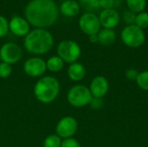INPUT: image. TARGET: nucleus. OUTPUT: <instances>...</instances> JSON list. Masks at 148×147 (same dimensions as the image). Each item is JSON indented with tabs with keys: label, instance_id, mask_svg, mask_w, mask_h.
I'll return each instance as SVG.
<instances>
[{
	"label": "nucleus",
	"instance_id": "nucleus-24",
	"mask_svg": "<svg viewBox=\"0 0 148 147\" xmlns=\"http://www.w3.org/2000/svg\"><path fill=\"white\" fill-rule=\"evenodd\" d=\"M9 32V21L0 15V38L3 37Z\"/></svg>",
	"mask_w": 148,
	"mask_h": 147
},
{
	"label": "nucleus",
	"instance_id": "nucleus-17",
	"mask_svg": "<svg viewBox=\"0 0 148 147\" xmlns=\"http://www.w3.org/2000/svg\"><path fill=\"white\" fill-rule=\"evenodd\" d=\"M64 63L65 62L58 55H53L46 61L47 70L52 73H58L63 68Z\"/></svg>",
	"mask_w": 148,
	"mask_h": 147
},
{
	"label": "nucleus",
	"instance_id": "nucleus-15",
	"mask_svg": "<svg viewBox=\"0 0 148 147\" xmlns=\"http://www.w3.org/2000/svg\"><path fill=\"white\" fill-rule=\"evenodd\" d=\"M67 74L71 81H80L83 80L86 75V68L82 63L76 62L72 64H69L67 70Z\"/></svg>",
	"mask_w": 148,
	"mask_h": 147
},
{
	"label": "nucleus",
	"instance_id": "nucleus-10",
	"mask_svg": "<svg viewBox=\"0 0 148 147\" xmlns=\"http://www.w3.org/2000/svg\"><path fill=\"white\" fill-rule=\"evenodd\" d=\"M23 68L24 73L31 78L41 77L47 71L46 62L43 59L36 56L26 60Z\"/></svg>",
	"mask_w": 148,
	"mask_h": 147
},
{
	"label": "nucleus",
	"instance_id": "nucleus-16",
	"mask_svg": "<svg viewBox=\"0 0 148 147\" xmlns=\"http://www.w3.org/2000/svg\"><path fill=\"white\" fill-rule=\"evenodd\" d=\"M97 36L98 42L105 46L111 45L116 39V34L114 30L111 29H102L99 31Z\"/></svg>",
	"mask_w": 148,
	"mask_h": 147
},
{
	"label": "nucleus",
	"instance_id": "nucleus-5",
	"mask_svg": "<svg viewBox=\"0 0 148 147\" xmlns=\"http://www.w3.org/2000/svg\"><path fill=\"white\" fill-rule=\"evenodd\" d=\"M57 55L66 63L76 62L82 54L80 45L73 40H63L57 45Z\"/></svg>",
	"mask_w": 148,
	"mask_h": 147
},
{
	"label": "nucleus",
	"instance_id": "nucleus-22",
	"mask_svg": "<svg viewBox=\"0 0 148 147\" xmlns=\"http://www.w3.org/2000/svg\"><path fill=\"white\" fill-rule=\"evenodd\" d=\"M138 86L144 91H148V70L140 72L136 79Z\"/></svg>",
	"mask_w": 148,
	"mask_h": 147
},
{
	"label": "nucleus",
	"instance_id": "nucleus-4",
	"mask_svg": "<svg viewBox=\"0 0 148 147\" xmlns=\"http://www.w3.org/2000/svg\"><path fill=\"white\" fill-rule=\"evenodd\" d=\"M92 98L89 88L82 84L73 86L67 93V101L74 107H83L89 105Z\"/></svg>",
	"mask_w": 148,
	"mask_h": 147
},
{
	"label": "nucleus",
	"instance_id": "nucleus-28",
	"mask_svg": "<svg viewBox=\"0 0 148 147\" xmlns=\"http://www.w3.org/2000/svg\"><path fill=\"white\" fill-rule=\"evenodd\" d=\"M90 107L93 108V109H100L103 107V101L101 98H95V97H93L90 103H89Z\"/></svg>",
	"mask_w": 148,
	"mask_h": 147
},
{
	"label": "nucleus",
	"instance_id": "nucleus-27",
	"mask_svg": "<svg viewBox=\"0 0 148 147\" xmlns=\"http://www.w3.org/2000/svg\"><path fill=\"white\" fill-rule=\"evenodd\" d=\"M115 4V0H100V8L102 10L114 9Z\"/></svg>",
	"mask_w": 148,
	"mask_h": 147
},
{
	"label": "nucleus",
	"instance_id": "nucleus-1",
	"mask_svg": "<svg viewBox=\"0 0 148 147\" xmlns=\"http://www.w3.org/2000/svg\"><path fill=\"white\" fill-rule=\"evenodd\" d=\"M25 19L36 29L54 25L59 16V8L54 0H31L24 10Z\"/></svg>",
	"mask_w": 148,
	"mask_h": 147
},
{
	"label": "nucleus",
	"instance_id": "nucleus-7",
	"mask_svg": "<svg viewBox=\"0 0 148 147\" xmlns=\"http://www.w3.org/2000/svg\"><path fill=\"white\" fill-rule=\"evenodd\" d=\"M79 27L81 30L88 35H97L101 30V25L99 16L94 12H86L79 19Z\"/></svg>",
	"mask_w": 148,
	"mask_h": 147
},
{
	"label": "nucleus",
	"instance_id": "nucleus-9",
	"mask_svg": "<svg viewBox=\"0 0 148 147\" xmlns=\"http://www.w3.org/2000/svg\"><path fill=\"white\" fill-rule=\"evenodd\" d=\"M78 130V122L72 116L62 117L56 126V134L62 139L73 138Z\"/></svg>",
	"mask_w": 148,
	"mask_h": 147
},
{
	"label": "nucleus",
	"instance_id": "nucleus-13",
	"mask_svg": "<svg viewBox=\"0 0 148 147\" xmlns=\"http://www.w3.org/2000/svg\"><path fill=\"white\" fill-rule=\"evenodd\" d=\"M88 88L93 97L102 99L108 92L109 84L106 77L102 75H98L92 80L90 87Z\"/></svg>",
	"mask_w": 148,
	"mask_h": 147
},
{
	"label": "nucleus",
	"instance_id": "nucleus-23",
	"mask_svg": "<svg viewBox=\"0 0 148 147\" xmlns=\"http://www.w3.org/2000/svg\"><path fill=\"white\" fill-rule=\"evenodd\" d=\"M12 73V65L6 62H0V78L6 79L10 77Z\"/></svg>",
	"mask_w": 148,
	"mask_h": 147
},
{
	"label": "nucleus",
	"instance_id": "nucleus-32",
	"mask_svg": "<svg viewBox=\"0 0 148 147\" xmlns=\"http://www.w3.org/2000/svg\"><path fill=\"white\" fill-rule=\"evenodd\" d=\"M0 62H1V58H0Z\"/></svg>",
	"mask_w": 148,
	"mask_h": 147
},
{
	"label": "nucleus",
	"instance_id": "nucleus-30",
	"mask_svg": "<svg viewBox=\"0 0 148 147\" xmlns=\"http://www.w3.org/2000/svg\"><path fill=\"white\" fill-rule=\"evenodd\" d=\"M89 42L92 43L98 42V36L97 35H91L89 36Z\"/></svg>",
	"mask_w": 148,
	"mask_h": 147
},
{
	"label": "nucleus",
	"instance_id": "nucleus-12",
	"mask_svg": "<svg viewBox=\"0 0 148 147\" xmlns=\"http://www.w3.org/2000/svg\"><path fill=\"white\" fill-rule=\"evenodd\" d=\"M99 20L103 29H114L120 23L121 16L119 12L114 9L102 10L100 13Z\"/></svg>",
	"mask_w": 148,
	"mask_h": 147
},
{
	"label": "nucleus",
	"instance_id": "nucleus-26",
	"mask_svg": "<svg viewBox=\"0 0 148 147\" xmlns=\"http://www.w3.org/2000/svg\"><path fill=\"white\" fill-rule=\"evenodd\" d=\"M61 147H81L79 141L75 138H69L62 139Z\"/></svg>",
	"mask_w": 148,
	"mask_h": 147
},
{
	"label": "nucleus",
	"instance_id": "nucleus-3",
	"mask_svg": "<svg viewBox=\"0 0 148 147\" xmlns=\"http://www.w3.org/2000/svg\"><path fill=\"white\" fill-rule=\"evenodd\" d=\"M60 88V82L56 77L51 75L42 76L34 86V95L38 101L49 104L58 97Z\"/></svg>",
	"mask_w": 148,
	"mask_h": 147
},
{
	"label": "nucleus",
	"instance_id": "nucleus-31",
	"mask_svg": "<svg viewBox=\"0 0 148 147\" xmlns=\"http://www.w3.org/2000/svg\"><path fill=\"white\" fill-rule=\"evenodd\" d=\"M118 1H123V0H118Z\"/></svg>",
	"mask_w": 148,
	"mask_h": 147
},
{
	"label": "nucleus",
	"instance_id": "nucleus-11",
	"mask_svg": "<svg viewBox=\"0 0 148 147\" xmlns=\"http://www.w3.org/2000/svg\"><path fill=\"white\" fill-rule=\"evenodd\" d=\"M9 30L16 36H25L30 31V25L25 18L14 16L9 21Z\"/></svg>",
	"mask_w": 148,
	"mask_h": 147
},
{
	"label": "nucleus",
	"instance_id": "nucleus-8",
	"mask_svg": "<svg viewBox=\"0 0 148 147\" xmlns=\"http://www.w3.org/2000/svg\"><path fill=\"white\" fill-rule=\"evenodd\" d=\"M23 55L22 48L15 42H10L2 45L0 48L1 62L9 63L10 65L18 62Z\"/></svg>",
	"mask_w": 148,
	"mask_h": 147
},
{
	"label": "nucleus",
	"instance_id": "nucleus-25",
	"mask_svg": "<svg viewBox=\"0 0 148 147\" xmlns=\"http://www.w3.org/2000/svg\"><path fill=\"white\" fill-rule=\"evenodd\" d=\"M136 14L130 10H126L123 14V21L127 25H132L135 23Z\"/></svg>",
	"mask_w": 148,
	"mask_h": 147
},
{
	"label": "nucleus",
	"instance_id": "nucleus-20",
	"mask_svg": "<svg viewBox=\"0 0 148 147\" xmlns=\"http://www.w3.org/2000/svg\"><path fill=\"white\" fill-rule=\"evenodd\" d=\"M62 139H61L56 133L47 136L43 141V147H61Z\"/></svg>",
	"mask_w": 148,
	"mask_h": 147
},
{
	"label": "nucleus",
	"instance_id": "nucleus-2",
	"mask_svg": "<svg viewBox=\"0 0 148 147\" xmlns=\"http://www.w3.org/2000/svg\"><path fill=\"white\" fill-rule=\"evenodd\" d=\"M24 49L32 55L47 54L54 46V37L46 29H36L30 30L23 40Z\"/></svg>",
	"mask_w": 148,
	"mask_h": 147
},
{
	"label": "nucleus",
	"instance_id": "nucleus-14",
	"mask_svg": "<svg viewBox=\"0 0 148 147\" xmlns=\"http://www.w3.org/2000/svg\"><path fill=\"white\" fill-rule=\"evenodd\" d=\"M81 6L75 0H64L59 6V13L67 17L75 16L80 12Z\"/></svg>",
	"mask_w": 148,
	"mask_h": 147
},
{
	"label": "nucleus",
	"instance_id": "nucleus-6",
	"mask_svg": "<svg viewBox=\"0 0 148 147\" xmlns=\"http://www.w3.org/2000/svg\"><path fill=\"white\" fill-rule=\"evenodd\" d=\"M122 42L129 48H139L146 41V35L143 29L135 24L127 25L121 33Z\"/></svg>",
	"mask_w": 148,
	"mask_h": 147
},
{
	"label": "nucleus",
	"instance_id": "nucleus-19",
	"mask_svg": "<svg viewBox=\"0 0 148 147\" xmlns=\"http://www.w3.org/2000/svg\"><path fill=\"white\" fill-rule=\"evenodd\" d=\"M78 3L87 12H93L100 8V0H79Z\"/></svg>",
	"mask_w": 148,
	"mask_h": 147
},
{
	"label": "nucleus",
	"instance_id": "nucleus-18",
	"mask_svg": "<svg viewBox=\"0 0 148 147\" xmlns=\"http://www.w3.org/2000/svg\"><path fill=\"white\" fill-rule=\"evenodd\" d=\"M128 10L135 14L145 11L147 7V0H126Z\"/></svg>",
	"mask_w": 148,
	"mask_h": 147
},
{
	"label": "nucleus",
	"instance_id": "nucleus-29",
	"mask_svg": "<svg viewBox=\"0 0 148 147\" xmlns=\"http://www.w3.org/2000/svg\"><path fill=\"white\" fill-rule=\"evenodd\" d=\"M139 72L134 68H129L126 71V77L130 81H136Z\"/></svg>",
	"mask_w": 148,
	"mask_h": 147
},
{
	"label": "nucleus",
	"instance_id": "nucleus-21",
	"mask_svg": "<svg viewBox=\"0 0 148 147\" xmlns=\"http://www.w3.org/2000/svg\"><path fill=\"white\" fill-rule=\"evenodd\" d=\"M134 24L143 30L148 28V12L142 11L136 14Z\"/></svg>",
	"mask_w": 148,
	"mask_h": 147
}]
</instances>
